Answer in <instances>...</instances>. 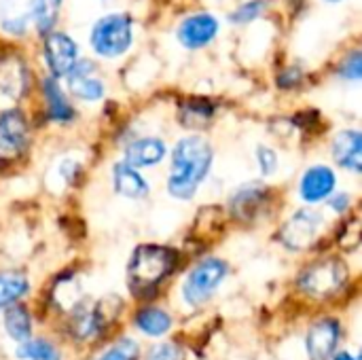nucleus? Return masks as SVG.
<instances>
[{"mask_svg": "<svg viewBox=\"0 0 362 360\" xmlns=\"http://www.w3.org/2000/svg\"><path fill=\"white\" fill-rule=\"evenodd\" d=\"M212 146L206 138H182L172 153V168L168 178L170 195L178 199H191L212 168Z\"/></svg>", "mask_w": 362, "mask_h": 360, "instance_id": "1", "label": "nucleus"}, {"mask_svg": "<svg viewBox=\"0 0 362 360\" xmlns=\"http://www.w3.org/2000/svg\"><path fill=\"white\" fill-rule=\"evenodd\" d=\"M176 261H178V255L165 246L146 244V246L136 248L129 261V272H127L129 291L136 297L153 295L159 289V284L172 274Z\"/></svg>", "mask_w": 362, "mask_h": 360, "instance_id": "2", "label": "nucleus"}, {"mask_svg": "<svg viewBox=\"0 0 362 360\" xmlns=\"http://www.w3.org/2000/svg\"><path fill=\"white\" fill-rule=\"evenodd\" d=\"M227 274H229V267H227L225 261H221V259H204L202 263H197L189 272V276H187V280L182 284L185 301L189 306L206 303L214 295V291L221 286V282L227 278Z\"/></svg>", "mask_w": 362, "mask_h": 360, "instance_id": "3", "label": "nucleus"}, {"mask_svg": "<svg viewBox=\"0 0 362 360\" xmlns=\"http://www.w3.org/2000/svg\"><path fill=\"white\" fill-rule=\"evenodd\" d=\"M348 278V267L339 259H325L312 263L299 280L303 293L316 299H325L335 295Z\"/></svg>", "mask_w": 362, "mask_h": 360, "instance_id": "4", "label": "nucleus"}, {"mask_svg": "<svg viewBox=\"0 0 362 360\" xmlns=\"http://www.w3.org/2000/svg\"><path fill=\"white\" fill-rule=\"evenodd\" d=\"M91 45L104 57L121 55L132 45V23L125 15H108L91 30Z\"/></svg>", "mask_w": 362, "mask_h": 360, "instance_id": "5", "label": "nucleus"}, {"mask_svg": "<svg viewBox=\"0 0 362 360\" xmlns=\"http://www.w3.org/2000/svg\"><path fill=\"white\" fill-rule=\"evenodd\" d=\"M320 227H322L320 212L310 210V208L299 210L280 229V242L291 250H305L308 246H312Z\"/></svg>", "mask_w": 362, "mask_h": 360, "instance_id": "6", "label": "nucleus"}, {"mask_svg": "<svg viewBox=\"0 0 362 360\" xmlns=\"http://www.w3.org/2000/svg\"><path fill=\"white\" fill-rule=\"evenodd\" d=\"M28 146V121L21 110L0 115V161L17 159Z\"/></svg>", "mask_w": 362, "mask_h": 360, "instance_id": "7", "label": "nucleus"}, {"mask_svg": "<svg viewBox=\"0 0 362 360\" xmlns=\"http://www.w3.org/2000/svg\"><path fill=\"white\" fill-rule=\"evenodd\" d=\"M341 327L333 318H325L312 325L305 337V348L310 360H329L335 354V348L339 344Z\"/></svg>", "mask_w": 362, "mask_h": 360, "instance_id": "8", "label": "nucleus"}, {"mask_svg": "<svg viewBox=\"0 0 362 360\" xmlns=\"http://www.w3.org/2000/svg\"><path fill=\"white\" fill-rule=\"evenodd\" d=\"M76 42L72 38H68L66 34L53 32L47 36L45 40V57L47 64L53 72V76H64L68 74L74 66H76Z\"/></svg>", "mask_w": 362, "mask_h": 360, "instance_id": "9", "label": "nucleus"}, {"mask_svg": "<svg viewBox=\"0 0 362 360\" xmlns=\"http://www.w3.org/2000/svg\"><path fill=\"white\" fill-rule=\"evenodd\" d=\"M30 89V72L21 57L4 55L0 57V91L13 100H19Z\"/></svg>", "mask_w": 362, "mask_h": 360, "instance_id": "10", "label": "nucleus"}, {"mask_svg": "<svg viewBox=\"0 0 362 360\" xmlns=\"http://www.w3.org/2000/svg\"><path fill=\"white\" fill-rule=\"evenodd\" d=\"M337 185L335 172L327 166H314L305 172V176L301 178V197L308 204H316L322 202L327 197L333 195Z\"/></svg>", "mask_w": 362, "mask_h": 360, "instance_id": "11", "label": "nucleus"}, {"mask_svg": "<svg viewBox=\"0 0 362 360\" xmlns=\"http://www.w3.org/2000/svg\"><path fill=\"white\" fill-rule=\"evenodd\" d=\"M68 83H70V91L87 102H95L104 95V85L102 81L95 76V68L91 66V62H76V66L68 72Z\"/></svg>", "mask_w": 362, "mask_h": 360, "instance_id": "12", "label": "nucleus"}, {"mask_svg": "<svg viewBox=\"0 0 362 360\" xmlns=\"http://www.w3.org/2000/svg\"><path fill=\"white\" fill-rule=\"evenodd\" d=\"M218 32V23L212 15L199 13L189 17L182 25H180V42L189 49H199L204 45H208Z\"/></svg>", "mask_w": 362, "mask_h": 360, "instance_id": "13", "label": "nucleus"}, {"mask_svg": "<svg viewBox=\"0 0 362 360\" xmlns=\"http://www.w3.org/2000/svg\"><path fill=\"white\" fill-rule=\"evenodd\" d=\"M333 157L335 161L350 170L352 174H361L362 168V136L361 132L348 129L335 136L333 140Z\"/></svg>", "mask_w": 362, "mask_h": 360, "instance_id": "14", "label": "nucleus"}, {"mask_svg": "<svg viewBox=\"0 0 362 360\" xmlns=\"http://www.w3.org/2000/svg\"><path fill=\"white\" fill-rule=\"evenodd\" d=\"M165 157V144L159 138H138L125 149V161L132 168H148Z\"/></svg>", "mask_w": 362, "mask_h": 360, "instance_id": "15", "label": "nucleus"}, {"mask_svg": "<svg viewBox=\"0 0 362 360\" xmlns=\"http://www.w3.org/2000/svg\"><path fill=\"white\" fill-rule=\"evenodd\" d=\"M112 182L119 195L129 197V199H140L148 195V182L142 178V174L127 166V163H117L112 168Z\"/></svg>", "mask_w": 362, "mask_h": 360, "instance_id": "16", "label": "nucleus"}, {"mask_svg": "<svg viewBox=\"0 0 362 360\" xmlns=\"http://www.w3.org/2000/svg\"><path fill=\"white\" fill-rule=\"evenodd\" d=\"M265 202V187L250 182L246 187H240V191L231 199V210L238 219H252Z\"/></svg>", "mask_w": 362, "mask_h": 360, "instance_id": "17", "label": "nucleus"}, {"mask_svg": "<svg viewBox=\"0 0 362 360\" xmlns=\"http://www.w3.org/2000/svg\"><path fill=\"white\" fill-rule=\"evenodd\" d=\"M136 327L148 337H161L172 329V318L159 308H144L136 314Z\"/></svg>", "mask_w": 362, "mask_h": 360, "instance_id": "18", "label": "nucleus"}, {"mask_svg": "<svg viewBox=\"0 0 362 360\" xmlns=\"http://www.w3.org/2000/svg\"><path fill=\"white\" fill-rule=\"evenodd\" d=\"M100 331H102V325L98 320L95 310L85 308V306H76L74 308V314H72V320H70V333H72V337H76L81 342H87V339L95 337Z\"/></svg>", "mask_w": 362, "mask_h": 360, "instance_id": "19", "label": "nucleus"}, {"mask_svg": "<svg viewBox=\"0 0 362 360\" xmlns=\"http://www.w3.org/2000/svg\"><path fill=\"white\" fill-rule=\"evenodd\" d=\"M4 331L8 337L17 344H23L30 339L32 333V320L23 306H11L4 314Z\"/></svg>", "mask_w": 362, "mask_h": 360, "instance_id": "20", "label": "nucleus"}, {"mask_svg": "<svg viewBox=\"0 0 362 360\" xmlns=\"http://www.w3.org/2000/svg\"><path fill=\"white\" fill-rule=\"evenodd\" d=\"M30 282L23 274L17 272H4L0 274V308L15 306L21 297L28 295Z\"/></svg>", "mask_w": 362, "mask_h": 360, "instance_id": "21", "label": "nucleus"}, {"mask_svg": "<svg viewBox=\"0 0 362 360\" xmlns=\"http://www.w3.org/2000/svg\"><path fill=\"white\" fill-rule=\"evenodd\" d=\"M45 98H47L49 117L53 121H70L74 117V110L68 104L66 95L62 93V89H59L55 79H47L45 81Z\"/></svg>", "mask_w": 362, "mask_h": 360, "instance_id": "22", "label": "nucleus"}, {"mask_svg": "<svg viewBox=\"0 0 362 360\" xmlns=\"http://www.w3.org/2000/svg\"><path fill=\"white\" fill-rule=\"evenodd\" d=\"M17 359L21 360H59V352L47 339H28L19 344Z\"/></svg>", "mask_w": 362, "mask_h": 360, "instance_id": "23", "label": "nucleus"}, {"mask_svg": "<svg viewBox=\"0 0 362 360\" xmlns=\"http://www.w3.org/2000/svg\"><path fill=\"white\" fill-rule=\"evenodd\" d=\"M59 0H30V15L34 17L38 32H49L57 17Z\"/></svg>", "mask_w": 362, "mask_h": 360, "instance_id": "24", "label": "nucleus"}, {"mask_svg": "<svg viewBox=\"0 0 362 360\" xmlns=\"http://www.w3.org/2000/svg\"><path fill=\"white\" fill-rule=\"evenodd\" d=\"M212 117V106L208 102H189L182 106L185 125H204Z\"/></svg>", "mask_w": 362, "mask_h": 360, "instance_id": "25", "label": "nucleus"}, {"mask_svg": "<svg viewBox=\"0 0 362 360\" xmlns=\"http://www.w3.org/2000/svg\"><path fill=\"white\" fill-rule=\"evenodd\" d=\"M140 350L134 339H121L112 348H108L98 360H138Z\"/></svg>", "mask_w": 362, "mask_h": 360, "instance_id": "26", "label": "nucleus"}, {"mask_svg": "<svg viewBox=\"0 0 362 360\" xmlns=\"http://www.w3.org/2000/svg\"><path fill=\"white\" fill-rule=\"evenodd\" d=\"M257 161H259V168H261V172L265 176L274 174L276 168H278V157L269 146H259L257 149Z\"/></svg>", "mask_w": 362, "mask_h": 360, "instance_id": "27", "label": "nucleus"}, {"mask_svg": "<svg viewBox=\"0 0 362 360\" xmlns=\"http://www.w3.org/2000/svg\"><path fill=\"white\" fill-rule=\"evenodd\" d=\"M146 360H182V352L174 344H159L148 352Z\"/></svg>", "mask_w": 362, "mask_h": 360, "instance_id": "28", "label": "nucleus"}, {"mask_svg": "<svg viewBox=\"0 0 362 360\" xmlns=\"http://www.w3.org/2000/svg\"><path fill=\"white\" fill-rule=\"evenodd\" d=\"M361 59L362 57L358 51H356V53H352V55L344 62V66H341V74H344L346 79L358 81V79H361V70H362Z\"/></svg>", "mask_w": 362, "mask_h": 360, "instance_id": "29", "label": "nucleus"}, {"mask_svg": "<svg viewBox=\"0 0 362 360\" xmlns=\"http://www.w3.org/2000/svg\"><path fill=\"white\" fill-rule=\"evenodd\" d=\"M263 6H265V2H261V0L248 2V4L240 6V8L233 13V19H235V21H248V19L257 17V15L261 13V8H263Z\"/></svg>", "mask_w": 362, "mask_h": 360, "instance_id": "30", "label": "nucleus"}, {"mask_svg": "<svg viewBox=\"0 0 362 360\" xmlns=\"http://www.w3.org/2000/svg\"><path fill=\"white\" fill-rule=\"evenodd\" d=\"M348 204H350V195L346 193H337L329 199V206L335 210V212H346L348 210Z\"/></svg>", "mask_w": 362, "mask_h": 360, "instance_id": "31", "label": "nucleus"}, {"mask_svg": "<svg viewBox=\"0 0 362 360\" xmlns=\"http://www.w3.org/2000/svg\"><path fill=\"white\" fill-rule=\"evenodd\" d=\"M299 76H301V72H299V70H295V68H291L288 72L280 74L278 85H280V87H293V85H297V83H299Z\"/></svg>", "mask_w": 362, "mask_h": 360, "instance_id": "32", "label": "nucleus"}, {"mask_svg": "<svg viewBox=\"0 0 362 360\" xmlns=\"http://www.w3.org/2000/svg\"><path fill=\"white\" fill-rule=\"evenodd\" d=\"M333 360H356V359H354L350 352H339V354H337Z\"/></svg>", "mask_w": 362, "mask_h": 360, "instance_id": "33", "label": "nucleus"}, {"mask_svg": "<svg viewBox=\"0 0 362 360\" xmlns=\"http://www.w3.org/2000/svg\"><path fill=\"white\" fill-rule=\"evenodd\" d=\"M333 2H337V0H333Z\"/></svg>", "mask_w": 362, "mask_h": 360, "instance_id": "34", "label": "nucleus"}]
</instances>
